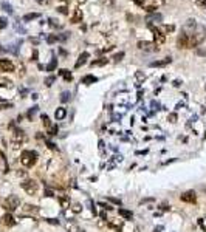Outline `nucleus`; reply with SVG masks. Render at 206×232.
<instances>
[{
  "instance_id": "3c124183",
  "label": "nucleus",
  "mask_w": 206,
  "mask_h": 232,
  "mask_svg": "<svg viewBox=\"0 0 206 232\" xmlns=\"http://www.w3.org/2000/svg\"><path fill=\"white\" fill-rule=\"evenodd\" d=\"M76 2H78V3H79V5H84V3H85V2H87V0H76Z\"/></svg>"
},
{
  "instance_id": "e433bc0d",
  "label": "nucleus",
  "mask_w": 206,
  "mask_h": 232,
  "mask_svg": "<svg viewBox=\"0 0 206 232\" xmlns=\"http://www.w3.org/2000/svg\"><path fill=\"white\" fill-rule=\"evenodd\" d=\"M167 121H170V122H177V114H175V113H170V114L167 116Z\"/></svg>"
},
{
  "instance_id": "79ce46f5",
  "label": "nucleus",
  "mask_w": 206,
  "mask_h": 232,
  "mask_svg": "<svg viewBox=\"0 0 206 232\" xmlns=\"http://www.w3.org/2000/svg\"><path fill=\"white\" fill-rule=\"evenodd\" d=\"M6 27V20L5 19H0V30H3Z\"/></svg>"
},
{
  "instance_id": "393cba45",
  "label": "nucleus",
  "mask_w": 206,
  "mask_h": 232,
  "mask_svg": "<svg viewBox=\"0 0 206 232\" xmlns=\"http://www.w3.org/2000/svg\"><path fill=\"white\" fill-rule=\"evenodd\" d=\"M37 17H40L39 13H30V14L23 16V22H30V20H34V19H37Z\"/></svg>"
},
{
  "instance_id": "f03ea898",
  "label": "nucleus",
  "mask_w": 206,
  "mask_h": 232,
  "mask_svg": "<svg viewBox=\"0 0 206 232\" xmlns=\"http://www.w3.org/2000/svg\"><path fill=\"white\" fill-rule=\"evenodd\" d=\"M37 152H34V150H23L22 152V155H20V163H22V166H25V167H33L36 163H37Z\"/></svg>"
},
{
  "instance_id": "7c9ffc66",
  "label": "nucleus",
  "mask_w": 206,
  "mask_h": 232,
  "mask_svg": "<svg viewBox=\"0 0 206 232\" xmlns=\"http://www.w3.org/2000/svg\"><path fill=\"white\" fill-rule=\"evenodd\" d=\"M54 81H56V76H48V77L45 79V85H47V87H51Z\"/></svg>"
},
{
  "instance_id": "a19ab883",
  "label": "nucleus",
  "mask_w": 206,
  "mask_h": 232,
  "mask_svg": "<svg viewBox=\"0 0 206 232\" xmlns=\"http://www.w3.org/2000/svg\"><path fill=\"white\" fill-rule=\"evenodd\" d=\"M37 108H39V107H33V108H31V110L28 111V118H33V114H34V113L37 111Z\"/></svg>"
},
{
  "instance_id": "49530a36",
  "label": "nucleus",
  "mask_w": 206,
  "mask_h": 232,
  "mask_svg": "<svg viewBox=\"0 0 206 232\" xmlns=\"http://www.w3.org/2000/svg\"><path fill=\"white\" fill-rule=\"evenodd\" d=\"M133 2L138 5V6H143L144 5V2H146V0H133Z\"/></svg>"
},
{
  "instance_id": "09e8293b",
  "label": "nucleus",
  "mask_w": 206,
  "mask_h": 232,
  "mask_svg": "<svg viewBox=\"0 0 206 232\" xmlns=\"http://www.w3.org/2000/svg\"><path fill=\"white\" fill-rule=\"evenodd\" d=\"M36 59H37V51L34 50V51H33V60H36Z\"/></svg>"
},
{
  "instance_id": "dca6fc26",
  "label": "nucleus",
  "mask_w": 206,
  "mask_h": 232,
  "mask_svg": "<svg viewBox=\"0 0 206 232\" xmlns=\"http://www.w3.org/2000/svg\"><path fill=\"white\" fill-rule=\"evenodd\" d=\"M88 56H90V54H88L87 51H84L82 54H79V57H78V60H76V64H74V67H76V68H79V67H82V65H84V64L87 62V59H88Z\"/></svg>"
},
{
  "instance_id": "2f4dec72",
  "label": "nucleus",
  "mask_w": 206,
  "mask_h": 232,
  "mask_svg": "<svg viewBox=\"0 0 206 232\" xmlns=\"http://www.w3.org/2000/svg\"><path fill=\"white\" fill-rule=\"evenodd\" d=\"M2 8H3V10H5L8 14H11V13H13V8H11V5H8L6 2H3V3H2Z\"/></svg>"
},
{
  "instance_id": "c03bdc74",
  "label": "nucleus",
  "mask_w": 206,
  "mask_h": 232,
  "mask_svg": "<svg viewBox=\"0 0 206 232\" xmlns=\"http://www.w3.org/2000/svg\"><path fill=\"white\" fill-rule=\"evenodd\" d=\"M47 146H48V149H51V150H56V149H57L56 144H53V143H50V141L47 143Z\"/></svg>"
},
{
  "instance_id": "20e7f679",
  "label": "nucleus",
  "mask_w": 206,
  "mask_h": 232,
  "mask_svg": "<svg viewBox=\"0 0 206 232\" xmlns=\"http://www.w3.org/2000/svg\"><path fill=\"white\" fill-rule=\"evenodd\" d=\"M19 204H20V200H19L17 195H10L8 198L3 200V209H6L8 212L16 210V209L19 207Z\"/></svg>"
},
{
  "instance_id": "c756f323",
  "label": "nucleus",
  "mask_w": 206,
  "mask_h": 232,
  "mask_svg": "<svg viewBox=\"0 0 206 232\" xmlns=\"http://www.w3.org/2000/svg\"><path fill=\"white\" fill-rule=\"evenodd\" d=\"M161 19H163V17H161V14H153V16H149V17H147L146 20H147V22L150 23L152 20H161Z\"/></svg>"
},
{
  "instance_id": "864d4df0",
  "label": "nucleus",
  "mask_w": 206,
  "mask_h": 232,
  "mask_svg": "<svg viewBox=\"0 0 206 232\" xmlns=\"http://www.w3.org/2000/svg\"><path fill=\"white\" fill-rule=\"evenodd\" d=\"M61 2H67V0H61Z\"/></svg>"
},
{
  "instance_id": "a211bd4d",
  "label": "nucleus",
  "mask_w": 206,
  "mask_h": 232,
  "mask_svg": "<svg viewBox=\"0 0 206 232\" xmlns=\"http://www.w3.org/2000/svg\"><path fill=\"white\" fill-rule=\"evenodd\" d=\"M0 87H3V88H13V81L8 79V77H2V76H0Z\"/></svg>"
},
{
  "instance_id": "37998d69",
  "label": "nucleus",
  "mask_w": 206,
  "mask_h": 232,
  "mask_svg": "<svg viewBox=\"0 0 206 232\" xmlns=\"http://www.w3.org/2000/svg\"><path fill=\"white\" fill-rule=\"evenodd\" d=\"M198 6H206V0H197V2H195Z\"/></svg>"
},
{
  "instance_id": "f8f14e48",
  "label": "nucleus",
  "mask_w": 206,
  "mask_h": 232,
  "mask_svg": "<svg viewBox=\"0 0 206 232\" xmlns=\"http://www.w3.org/2000/svg\"><path fill=\"white\" fill-rule=\"evenodd\" d=\"M82 19H84V14H82V10H79V8H76V10L73 11V14H71V17H70V22H71V23H81V22H82Z\"/></svg>"
},
{
  "instance_id": "de8ad7c7",
  "label": "nucleus",
  "mask_w": 206,
  "mask_h": 232,
  "mask_svg": "<svg viewBox=\"0 0 206 232\" xmlns=\"http://www.w3.org/2000/svg\"><path fill=\"white\" fill-rule=\"evenodd\" d=\"M161 209H163V210H170V206H167V204H161Z\"/></svg>"
},
{
  "instance_id": "412c9836",
  "label": "nucleus",
  "mask_w": 206,
  "mask_h": 232,
  "mask_svg": "<svg viewBox=\"0 0 206 232\" xmlns=\"http://www.w3.org/2000/svg\"><path fill=\"white\" fill-rule=\"evenodd\" d=\"M59 201H61V206H62L64 209H68V207H70V198H68L67 195H61V197H59Z\"/></svg>"
},
{
  "instance_id": "cd10ccee",
  "label": "nucleus",
  "mask_w": 206,
  "mask_h": 232,
  "mask_svg": "<svg viewBox=\"0 0 206 232\" xmlns=\"http://www.w3.org/2000/svg\"><path fill=\"white\" fill-rule=\"evenodd\" d=\"M42 124L47 127V129H50L51 127V122H50V118H48V116L47 114H42Z\"/></svg>"
},
{
  "instance_id": "a878e982",
  "label": "nucleus",
  "mask_w": 206,
  "mask_h": 232,
  "mask_svg": "<svg viewBox=\"0 0 206 232\" xmlns=\"http://www.w3.org/2000/svg\"><path fill=\"white\" fill-rule=\"evenodd\" d=\"M56 67H57V59H53V60L47 65V71H53Z\"/></svg>"
},
{
  "instance_id": "7ed1b4c3",
  "label": "nucleus",
  "mask_w": 206,
  "mask_h": 232,
  "mask_svg": "<svg viewBox=\"0 0 206 232\" xmlns=\"http://www.w3.org/2000/svg\"><path fill=\"white\" fill-rule=\"evenodd\" d=\"M25 143H27V135H25L22 130L16 129V130L13 132V136H11V146H13V149H19V147H22Z\"/></svg>"
},
{
  "instance_id": "72a5a7b5",
  "label": "nucleus",
  "mask_w": 206,
  "mask_h": 232,
  "mask_svg": "<svg viewBox=\"0 0 206 232\" xmlns=\"http://www.w3.org/2000/svg\"><path fill=\"white\" fill-rule=\"evenodd\" d=\"M13 107V104L11 102H2L0 104V110H5V108H11Z\"/></svg>"
},
{
  "instance_id": "39448f33",
  "label": "nucleus",
  "mask_w": 206,
  "mask_h": 232,
  "mask_svg": "<svg viewBox=\"0 0 206 232\" xmlns=\"http://www.w3.org/2000/svg\"><path fill=\"white\" fill-rule=\"evenodd\" d=\"M22 189H23L28 195H36L37 190H39V184H37V181H34V180H25V181L22 183Z\"/></svg>"
},
{
  "instance_id": "423d86ee",
  "label": "nucleus",
  "mask_w": 206,
  "mask_h": 232,
  "mask_svg": "<svg viewBox=\"0 0 206 232\" xmlns=\"http://www.w3.org/2000/svg\"><path fill=\"white\" fill-rule=\"evenodd\" d=\"M163 3H164V0H146L141 8H144L147 13H155Z\"/></svg>"
},
{
  "instance_id": "5701e85b",
  "label": "nucleus",
  "mask_w": 206,
  "mask_h": 232,
  "mask_svg": "<svg viewBox=\"0 0 206 232\" xmlns=\"http://www.w3.org/2000/svg\"><path fill=\"white\" fill-rule=\"evenodd\" d=\"M23 210H25L27 213H37V212H39L37 206H31V204H25V206H23Z\"/></svg>"
},
{
  "instance_id": "603ef678",
  "label": "nucleus",
  "mask_w": 206,
  "mask_h": 232,
  "mask_svg": "<svg viewBox=\"0 0 206 232\" xmlns=\"http://www.w3.org/2000/svg\"><path fill=\"white\" fill-rule=\"evenodd\" d=\"M36 2H39V3H48V0H36Z\"/></svg>"
},
{
  "instance_id": "5fc2aeb1",
  "label": "nucleus",
  "mask_w": 206,
  "mask_h": 232,
  "mask_svg": "<svg viewBox=\"0 0 206 232\" xmlns=\"http://www.w3.org/2000/svg\"><path fill=\"white\" fill-rule=\"evenodd\" d=\"M204 88H206V87H204Z\"/></svg>"
},
{
  "instance_id": "0eeeda50",
  "label": "nucleus",
  "mask_w": 206,
  "mask_h": 232,
  "mask_svg": "<svg viewBox=\"0 0 206 232\" xmlns=\"http://www.w3.org/2000/svg\"><path fill=\"white\" fill-rule=\"evenodd\" d=\"M138 48L143 50V51H158V47L153 44V42H149V40H138Z\"/></svg>"
},
{
  "instance_id": "473e14b6",
  "label": "nucleus",
  "mask_w": 206,
  "mask_h": 232,
  "mask_svg": "<svg viewBox=\"0 0 206 232\" xmlns=\"http://www.w3.org/2000/svg\"><path fill=\"white\" fill-rule=\"evenodd\" d=\"M48 135H51V136L57 135V126H51V127L48 129Z\"/></svg>"
},
{
  "instance_id": "4c0bfd02",
  "label": "nucleus",
  "mask_w": 206,
  "mask_h": 232,
  "mask_svg": "<svg viewBox=\"0 0 206 232\" xmlns=\"http://www.w3.org/2000/svg\"><path fill=\"white\" fill-rule=\"evenodd\" d=\"M19 76L22 77V76H25V65L23 64H20L19 65Z\"/></svg>"
},
{
  "instance_id": "2eb2a0df",
  "label": "nucleus",
  "mask_w": 206,
  "mask_h": 232,
  "mask_svg": "<svg viewBox=\"0 0 206 232\" xmlns=\"http://www.w3.org/2000/svg\"><path fill=\"white\" fill-rule=\"evenodd\" d=\"M157 30L161 33V34H169V33H174L175 31V27L174 25H161V27H157Z\"/></svg>"
},
{
  "instance_id": "58836bf2",
  "label": "nucleus",
  "mask_w": 206,
  "mask_h": 232,
  "mask_svg": "<svg viewBox=\"0 0 206 232\" xmlns=\"http://www.w3.org/2000/svg\"><path fill=\"white\" fill-rule=\"evenodd\" d=\"M57 11H59L61 14H68V10H67V6H59V8H57Z\"/></svg>"
},
{
  "instance_id": "c9c22d12",
  "label": "nucleus",
  "mask_w": 206,
  "mask_h": 232,
  "mask_svg": "<svg viewBox=\"0 0 206 232\" xmlns=\"http://www.w3.org/2000/svg\"><path fill=\"white\" fill-rule=\"evenodd\" d=\"M123 57H124V53H123V51H121V53H118V54H115V56H113V57H112V59H113V60H115V62H118V60H121V59H123Z\"/></svg>"
},
{
  "instance_id": "6ab92c4d",
  "label": "nucleus",
  "mask_w": 206,
  "mask_h": 232,
  "mask_svg": "<svg viewBox=\"0 0 206 232\" xmlns=\"http://www.w3.org/2000/svg\"><path fill=\"white\" fill-rule=\"evenodd\" d=\"M172 62V59L170 57H166L164 60H155V62H150V67H164V65H167V64H170Z\"/></svg>"
},
{
  "instance_id": "9b49d317",
  "label": "nucleus",
  "mask_w": 206,
  "mask_h": 232,
  "mask_svg": "<svg viewBox=\"0 0 206 232\" xmlns=\"http://www.w3.org/2000/svg\"><path fill=\"white\" fill-rule=\"evenodd\" d=\"M180 198H181V201H184V203H191V204H194V203L197 201V195H195V192H194V190H187V192H184Z\"/></svg>"
},
{
  "instance_id": "b1692460",
  "label": "nucleus",
  "mask_w": 206,
  "mask_h": 232,
  "mask_svg": "<svg viewBox=\"0 0 206 232\" xmlns=\"http://www.w3.org/2000/svg\"><path fill=\"white\" fill-rule=\"evenodd\" d=\"M59 74H61V76H64V79H65L67 82H70V81L73 79V76H71V73H70L68 70H65V68H62V70L59 71Z\"/></svg>"
},
{
  "instance_id": "ddd939ff",
  "label": "nucleus",
  "mask_w": 206,
  "mask_h": 232,
  "mask_svg": "<svg viewBox=\"0 0 206 232\" xmlns=\"http://www.w3.org/2000/svg\"><path fill=\"white\" fill-rule=\"evenodd\" d=\"M2 223H3V226L11 227V226H14V224H16V220H14V217L8 212V213H5V215L2 217Z\"/></svg>"
},
{
  "instance_id": "9d476101",
  "label": "nucleus",
  "mask_w": 206,
  "mask_h": 232,
  "mask_svg": "<svg viewBox=\"0 0 206 232\" xmlns=\"http://www.w3.org/2000/svg\"><path fill=\"white\" fill-rule=\"evenodd\" d=\"M152 28V33H153V44L157 45V47H160V45H163L164 44V40H166V36L164 34H161L155 27H150Z\"/></svg>"
},
{
  "instance_id": "4be33fe9",
  "label": "nucleus",
  "mask_w": 206,
  "mask_h": 232,
  "mask_svg": "<svg viewBox=\"0 0 206 232\" xmlns=\"http://www.w3.org/2000/svg\"><path fill=\"white\" fill-rule=\"evenodd\" d=\"M118 213H120V217H123L124 220H132V217H133V213H132L130 210H126V209H120Z\"/></svg>"
},
{
  "instance_id": "f704fd0d",
  "label": "nucleus",
  "mask_w": 206,
  "mask_h": 232,
  "mask_svg": "<svg viewBox=\"0 0 206 232\" xmlns=\"http://www.w3.org/2000/svg\"><path fill=\"white\" fill-rule=\"evenodd\" d=\"M56 40H57V36H56V34H51V36H48V39H47L48 44H54Z\"/></svg>"
},
{
  "instance_id": "f3484780",
  "label": "nucleus",
  "mask_w": 206,
  "mask_h": 232,
  "mask_svg": "<svg viewBox=\"0 0 206 232\" xmlns=\"http://www.w3.org/2000/svg\"><path fill=\"white\" fill-rule=\"evenodd\" d=\"M65 116H67V110H65L64 107H59V108L56 110V113H54V118H56L57 121H62Z\"/></svg>"
},
{
  "instance_id": "aec40b11",
  "label": "nucleus",
  "mask_w": 206,
  "mask_h": 232,
  "mask_svg": "<svg viewBox=\"0 0 206 232\" xmlns=\"http://www.w3.org/2000/svg\"><path fill=\"white\" fill-rule=\"evenodd\" d=\"M96 81H98V77H95V76H91V74H87V76H84V77L81 79V82H82V84H85V85L95 84Z\"/></svg>"
},
{
  "instance_id": "ea45409f",
  "label": "nucleus",
  "mask_w": 206,
  "mask_h": 232,
  "mask_svg": "<svg viewBox=\"0 0 206 232\" xmlns=\"http://www.w3.org/2000/svg\"><path fill=\"white\" fill-rule=\"evenodd\" d=\"M71 209H73V212H74V213H78V212H81V209H82V207H81V204H73V207H71Z\"/></svg>"
},
{
  "instance_id": "1a4fd4ad",
  "label": "nucleus",
  "mask_w": 206,
  "mask_h": 232,
  "mask_svg": "<svg viewBox=\"0 0 206 232\" xmlns=\"http://www.w3.org/2000/svg\"><path fill=\"white\" fill-rule=\"evenodd\" d=\"M177 47H178V48H183V50L189 48V34H187V33L181 31V34H180L178 39H177Z\"/></svg>"
},
{
  "instance_id": "8fccbe9b",
  "label": "nucleus",
  "mask_w": 206,
  "mask_h": 232,
  "mask_svg": "<svg viewBox=\"0 0 206 232\" xmlns=\"http://www.w3.org/2000/svg\"><path fill=\"white\" fill-rule=\"evenodd\" d=\"M45 195H47V197H53V192H51V190H45Z\"/></svg>"
},
{
  "instance_id": "a18cd8bd",
  "label": "nucleus",
  "mask_w": 206,
  "mask_h": 232,
  "mask_svg": "<svg viewBox=\"0 0 206 232\" xmlns=\"http://www.w3.org/2000/svg\"><path fill=\"white\" fill-rule=\"evenodd\" d=\"M99 206H101V207H104V209H107V210H110V209H112V206H110V204H104V203H101Z\"/></svg>"
},
{
  "instance_id": "f257e3e1",
  "label": "nucleus",
  "mask_w": 206,
  "mask_h": 232,
  "mask_svg": "<svg viewBox=\"0 0 206 232\" xmlns=\"http://www.w3.org/2000/svg\"><path fill=\"white\" fill-rule=\"evenodd\" d=\"M204 39H206V28L201 27V25H197L195 30L189 34V48L198 47Z\"/></svg>"
},
{
  "instance_id": "bb28decb",
  "label": "nucleus",
  "mask_w": 206,
  "mask_h": 232,
  "mask_svg": "<svg viewBox=\"0 0 206 232\" xmlns=\"http://www.w3.org/2000/svg\"><path fill=\"white\" fill-rule=\"evenodd\" d=\"M70 97H71V93H70V91H64V93L61 94V101H62V102H68Z\"/></svg>"
},
{
  "instance_id": "6e6552de",
  "label": "nucleus",
  "mask_w": 206,
  "mask_h": 232,
  "mask_svg": "<svg viewBox=\"0 0 206 232\" xmlns=\"http://www.w3.org/2000/svg\"><path fill=\"white\" fill-rule=\"evenodd\" d=\"M16 70V65L11 62V60H8V59H0V71H3V73H13Z\"/></svg>"
},
{
  "instance_id": "4468645a",
  "label": "nucleus",
  "mask_w": 206,
  "mask_h": 232,
  "mask_svg": "<svg viewBox=\"0 0 206 232\" xmlns=\"http://www.w3.org/2000/svg\"><path fill=\"white\" fill-rule=\"evenodd\" d=\"M124 226V220H109V227L115 229V230H121Z\"/></svg>"
},
{
  "instance_id": "c85d7f7f",
  "label": "nucleus",
  "mask_w": 206,
  "mask_h": 232,
  "mask_svg": "<svg viewBox=\"0 0 206 232\" xmlns=\"http://www.w3.org/2000/svg\"><path fill=\"white\" fill-rule=\"evenodd\" d=\"M106 64H107V59H99V60H93L91 67H99V65H106Z\"/></svg>"
}]
</instances>
